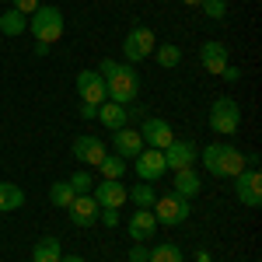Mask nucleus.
Here are the masks:
<instances>
[{
  "label": "nucleus",
  "mask_w": 262,
  "mask_h": 262,
  "mask_svg": "<svg viewBox=\"0 0 262 262\" xmlns=\"http://www.w3.org/2000/svg\"><path fill=\"white\" fill-rule=\"evenodd\" d=\"M200 189H203V179L196 175V168H182V171H175L171 192H179L182 200H192V196H200Z\"/></svg>",
  "instance_id": "obj_19"
},
{
  "label": "nucleus",
  "mask_w": 262,
  "mask_h": 262,
  "mask_svg": "<svg viewBox=\"0 0 262 262\" xmlns=\"http://www.w3.org/2000/svg\"><path fill=\"white\" fill-rule=\"evenodd\" d=\"M112 147H116V154H119L122 161H133L137 154L143 150V140H140V129H129V126H122L112 133Z\"/></svg>",
  "instance_id": "obj_17"
},
{
  "label": "nucleus",
  "mask_w": 262,
  "mask_h": 262,
  "mask_svg": "<svg viewBox=\"0 0 262 262\" xmlns=\"http://www.w3.org/2000/svg\"><path fill=\"white\" fill-rule=\"evenodd\" d=\"M0 32L14 39V35H21V32H28V18H25L21 11H14V7H11V11L0 18Z\"/></svg>",
  "instance_id": "obj_24"
},
{
  "label": "nucleus",
  "mask_w": 262,
  "mask_h": 262,
  "mask_svg": "<svg viewBox=\"0 0 262 262\" xmlns=\"http://www.w3.org/2000/svg\"><path fill=\"white\" fill-rule=\"evenodd\" d=\"M210 126H213V133H238V126H242V105L234 98H217L210 105Z\"/></svg>",
  "instance_id": "obj_6"
},
{
  "label": "nucleus",
  "mask_w": 262,
  "mask_h": 262,
  "mask_svg": "<svg viewBox=\"0 0 262 262\" xmlns=\"http://www.w3.org/2000/svg\"><path fill=\"white\" fill-rule=\"evenodd\" d=\"M95 119H101V126L105 129H122V126H129V112H126V105H116V101H101L98 105V116Z\"/></svg>",
  "instance_id": "obj_18"
},
{
  "label": "nucleus",
  "mask_w": 262,
  "mask_h": 262,
  "mask_svg": "<svg viewBox=\"0 0 262 262\" xmlns=\"http://www.w3.org/2000/svg\"><path fill=\"white\" fill-rule=\"evenodd\" d=\"M74 84H77V95H81L84 105H101V101H108V95H105V81L98 77V70H81Z\"/></svg>",
  "instance_id": "obj_12"
},
{
  "label": "nucleus",
  "mask_w": 262,
  "mask_h": 262,
  "mask_svg": "<svg viewBox=\"0 0 262 262\" xmlns=\"http://www.w3.org/2000/svg\"><path fill=\"white\" fill-rule=\"evenodd\" d=\"M91 196H95V203H98L101 210H119L122 203L129 200V189H126L119 179H101L98 185L91 189Z\"/></svg>",
  "instance_id": "obj_10"
},
{
  "label": "nucleus",
  "mask_w": 262,
  "mask_h": 262,
  "mask_svg": "<svg viewBox=\"0 0 262 262\" xmlns=\"http://www.w3.org/2000/svg\"><path fill=\"white\" fill-rule=\"evenodd\" d=\"M60 262H84L81 255H60Z\"/></svg>",
  "instance_id": "obj_35"
},
{
  "label": "nucleus",
  "mask_w": 262,
  "mask_h": 262,
  "mask_svg": "<svg viewBox=\"0 0 262 262\" xmlns=\"http://www.w3.org/2000/svg\"><path fill=\"white\" fill-rule=\"evenodd\" d=\"M154 49H158V39H154V32H150L147 25L129 28V32H126V39H122V56H126L129 67H133V63H140V60H147V56H154Z\"/></svg>",
  "instance_id": "obj_5"
},
{
  "label": "nucleus",
  "mask_w": 262,
  "mask_h": 262,
  "mask_svg": "<svg viewBox=\"0 0 262 262\" xmlns=\"http://www.w3.org/2000/svg\"><path fill=\"white\" fill-rule=\"evenodd\" d=\"M67 182H70V189H74L77 196H81V192H91V189H95V179H91V171H88V168L74 171V175H70Z\"/></svg>",
  "instance_id": "obj_28"
},
{
  "label": "nucleus",
  "mask_w": 262,
  "mask_h": 262,
  "mask_svg": "<svg viewBox=\"0 0 262 262\" xmlns=\"http://www.w3.org/2000/svg\"><path fill=\"white\" fill-rule=\"evenodd\" d=\"M108 154V147L98 140V137H91V133H84L74 140V158L84 164V168H98V161Z\"/></svg>",
  "instance_id": "obj_14"
},
{
  "label": "nucleus",
  "mask_w": 262,
  "mask_h": 262,
  "mask_svg": "<svg viewBox=\"0 0 262 262\" xmlns=\"http://www.w3.org/2000/svg\"><path fill=\"white\" fill-rule=\"evenodd\" d=\"M98 116V105H81V119H95Z\"/></svg>",
  "instance_id": "obj_34"
},
{
  "label": "nucleus",
  "mask_w": 262,
  "mask_h": 262,
  "mask_svg": "<svg viewBox=\"0 0 262 262\" xmlns=\"http://www.w3.org/2000/svg\"><path fill=\"white\" fill-rule=\"evenodd\" d=\"M200 63H203V70L206 74H213V77H221L224 74V67H231L227 63V46L224 42H203V49H200Z\"/></svg>",
  "instance_id": "obj_15"
},
{
  "label": "nucleus",
  "mask_w": 262,
  "mask_h": 262,
  "mask_svg": "<svg viewBox=\"0 0 262 262\" xmlns=\"http://www.w3.org/2000/svg\"><path fill=\"white\" fill-rule=\"evenodd\" d=\"M74 196H77V192L70 189V182H67V179L49 185V203H53V206H60V210H67V206L74 203Z\"/></svg>",
  "instance_id": "obj_25"
},
{
  "label": "nucleus",
  "mask_w": 262,
  "mask_h": 262,
  "mask_svg": "<svg viewBox=\"0 0 262 262\" xmlns=\"http://www.w3.org/2000/svg\"><path fill=\"white\" fill-rule=\"evenodd\" d=\"M133 168H137L140 182H158L164 171H168V168H164V154L161 150H150V147H143L140 154L133 158Z\"/></svg>",
  "instance_id": "obj_13"
},
{
  "label": "nucleus",
  "mask_w": 262,
  "mask_h": 262,
  "mask_svg": "<svg viewBox=\"0 0 262 262\" xmlns=\"http://www.w3.org/2000/svg\"><path fill=\"white\" fill-rule=\"evenodd\" d=\"M140 140H143V147H150V150H164L168 143L175 140V129H171V122H168V119L147 116L143 126H140Z\"/></svg>",
  "instance_id": "obj_8"
},
{
  "label": "nucleus",
  "mask_w": 262,
  "mask_h": 262,
  "mask_svg": "<svg viewBox=\"0 0 262 262\" xmlns=\"http://www.w3.org/2000/svg\"><path fill=\"white\" fill-rule=\"evenodd\" d=\"M18 206H25V192L14 182H0V213H11Z\"/></svg>",
  "instance_id": "obj_22"
},
{
  "label": "nucleus",
  "mask_w": 262,
  "mask_h": 262,
  "mask_svg": "<svg viewBox=\"0 0 262 262\" xmlns=\"http://www.w3.org/2000/svg\"><path fill=\"white\" fill-rule=\"evenodd\" d=\"M196 161H203V168L213 179H238L245 168H248V158H245L238 147H231V143H210V147H203Z\"/></svg>",
  "instance_id": "obj_2"
},
{
  "label": "nucleus",
  "mask_w": 262,
  "mask_h": 262,
  "mask_svg": "<svg viewBox=\"0 0 262 262\" xmlns=\"http://www.w3.org/2000/svg\"><path fill=\"white\" fill-rule=\"evenodd\" d=\"M161 154H164V168L182 171V168H192V164H196V158H200V147H196L192 140H179V137H175V140L168 143Z\"/></svg>",
  "instance_id": "obj_9"
},
{
  "label": "nucleus",
  "mask_w": 262,
  "mask_h": 262,
  "mask_svg": "<svg viewBox=\"0 0 262 262\" xmlns=\"http://www.w3.org/2000/svg\"><path fill=\"white\" fill-rule=\"evenodd\" d=\"M129 200L137 203V206H143V210H150V206H154V200H158L154 182H137V185L129 189Z\"/></svg>",
  "instance_id": "obj_26"
},
{
  "label": "nucleus",
  "mask_w": 262,
  "mask_h": 262,
  "mask_svg": "<svg viewBox=\"0 0 262 262\" xmlns=\"http://www.w3.org/2000/svg\"><path fill=\"white\" fill-rule=\"evenodd\" d=\"M147 262H185L182 248L175 242H158L154 248H147Z\"/></svg>",
  "instance_id": "obj_21"
},
{
  "label": "nucleus",
  "mask_w": 262,
  "mask_h": 262,
  "mask_svg": "<svg viewBox=\"0 0 262 262\" xmlns=\"http://www.w3.org/2000/svg\"><path fill=\"white\" fill-rule=\"evenodd\" d=\"M98 77L105 81V95L116 105H133L140 95V74L129 63H116V60H101L98 63Z\"/></svg>",
  "instance_id": "obj_1"
},
{
  "label": "nucleus",
  "mask_w": 262,
  "mask_h": 262,
  "mask_svg": "<svg viewBox=\"0 0 262 262\" xmlns=\"http://www.w3.org/2000/svg\"><path fill=\"white\" fill-rule=\"evenodd\" d=\"M98 221L105 224V227H119V210H101Z\"/></svg>",
  "instance_id": "obj_31"
},
{
  "label": "nucleus",
  "mask_w": 262,
  "mask_h": 262,
  "mask_svg": "<svg viewBox=\"0 0 262 262\" xmlns=\"http://www.w3.org/2000/svg\"><path fill=\"white\" fill-rule=\"evenodd\" d=\"M129 262H147V245H133L129 248Z\"/></svg>",
  "instance_id": "obj_32"
},
{
  "label": "nucleus",
  "mask_w": 262,
  "mask_h": 262,
  "mask_svg": "<svg viewBox=\"0 0 262 262\" xmlns=\"http://www.w3.org/2000/svg\"><path fill=\"white\" fill-rule=\"evenodd\" d=\"M11 7H14V11H21L25 18H32V14L39 11V0H11Z\"/></svg>",
  "instance_id": "obj_30"
},
{
  "label": "nucleus",
  "mask_w": 262,
  "mask_h": 262,
  "mask_svg": "<svg viewBox=\"0 0 262 262\" xmlns=\"http://www.w3.org/2000/svg\"><path fill=\"white\" fill-rule=\"evenodd\" d=\"M224 81L227 84H234V81H242V70H238V67H224V74H221Z\"/></svg>",
  "instance_id": "obj_33"
},
{
  "label": "nucleus",
  "mask_w": 262,
  "mask_h": 262,
  "mask_svg": "<svg viewBox=\"0 0 262 262\" xmlns=\"http://www.w3.org/2000/svg\"><path fill=\"white\" fill-rule=\"evenodd\" d=\"M150 213H154V221L161 227H179V224L189 221V200H182L179 192H164V196L154 200Z\"/></svg>",
  "instance_id": "obj_4"
},
{
  "label": "nucleus",
  "mask_w": 262,
  "mask_h": 262,
  "mask_svg": "<svg viewBox=\"0 0 262 262\" xmlns=\"http://www.w3.org/2000/svg\"><path fill=\"white\" fill-rule=\"evenodd\" d=\"M28 32L35 35V42L42 46H53L63 39V11L53 4H39V11L28 18Z\"/></svg>",
  "instance_id": "obj_3"
},
{
  "label": "nucleus",
  "mask_w": 262,
  "mask_h": 262,
  "mask_svg": "<svg viewBox=\"0 0 262 262\" xmlns=\"http://www.w3.org/2000/svg\"><path fill=\"white\" fill-rule=\"evenodd\" d=\"M126 168H129V161H122L119 154H105V158L98 161L101 179H119V182H122V175H126Z\"/></svg>",
  "instance_id": "obj_23"
},
{
  "label": "nucleus",
  "mask_w": 262,
  "mask_h": 262,
  "mask_svg": "<svg viewBox=\"0 0 262 262\" xmlns=\"http://www.w3.org/2000/svg\"><path fill=\"white\" fill-rule=\"evenodd\" d=\"M234 192H238V203H242V206L259 210L262 206V175H259V168H245L242 175L234 179Z\"/></svg>",
  "instance_id": "obj_7"
},
{
  "label": "nucleus",
  "mask_w": 262,
  "mask_h": 262,
  "mask_svg": "<svg viewBox=\"0 0 262 262\" xmlns=\"http://www.w3.org/2000/svg\"><path fill=\"white\" fill-rule=\"evenodd\" d=\"M154 234H158V221H154V213L143 210V206H137L133 217H129V238H133L137 245H147Z\"/></svg>",
  "instance_id": "obj_16"
},
{
  "label": "nucleus",
  "mask_w": 262,
  "mask_h": 262,
  "mask_svg": "<svg viewBox=\"0 0 262 262\" xmlns=\"http://www.w3.org/2000/svg\"><path fill=\"white\" fill-rule=\"evenodd\" d=\"M200 7L210 21H224V14H227V0H200Z\"/></svg>",
  "instance_id": "obj_29"
},
{
  "label": "nucleus",
  "mask_w": 262,
  "mask_h": 262,
  "mask_svg": "<svg viewBox=\"0 0 262 262\" xmlns=\"http://www.w3.org/2000/svg\"><path fill=\"white\" fill-rule=\"evenodd\" d=\"M60 255H63V245L56 238H42L32 248V262H60Z\"/></svg>",
  "instance_id": "obj_20"
},
{
  "label": "nucleus",
  "mask_w": 262,
  "mask_h": 262,
  "mask_svg": "<svg viewBox=\"0 0 262 262\" xmlns=\"http://www.w3.org/2000/svg\"><path fill=\"white\" fill-rule=\"evenodd\" d=\"M154 56H158V63H161L164 70H175V67L182 63V49H179V46H171V42H164V46L154 49Z\"/></svg>",
  "instance_id": "obj_27"
},
{
  "label": "nucleus",
  "mask_w": 262,
  "mask_h": 262,
  "mask_svg": "<svg viewBox=\"0 0 262 262\" xmlns=\"http://www.w3.org/2000/svg\"><path fill=\"white\" fill-rule=\"evenodd\" d=\"M67 213H70V224H74V227H95L101 206L95 203L91 192H81V196H74V203L67 206Z\"/></svg>",
  "instance_id": "obj_11"
},
{
  "label": "nucleus",
  "mask_w": 262,
  "mask_h": 262,
  "mask_svg": "<svg viewBox=\"0 0 262 262\" xmlns=\"http://www.w3.org/2000/svg\"><path fill=\"white\" fill-rule=\"evenodd\" d=\"M182 4H185V7H200V0H182Z\"/></svg>",
  "instance_id": "obj_36"
}]
</instances>
